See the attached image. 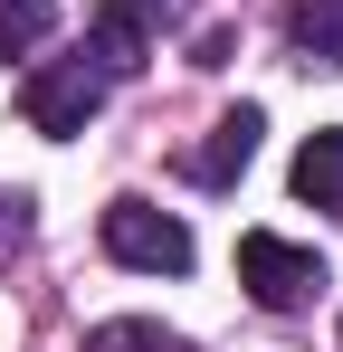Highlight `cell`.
<instances>
[{
	"label": "cell",
	"mask_w": 343,
	"mask_h": 352,
	"mask_svg": "<svg viewBox=\"0 0 343 352\" xmlns=\"http://www.w3.org/2000/svg\"><path fill=\"white\" fill-rule=\"evenodd\" d=\"M105 86H114V76L76 48V58H48V67H29V76H19V115H29V133L67 143V133H86V124L105 115Z\"/></svg>",
	"instance_id": "cell-1"
},
{
	"label": "cell",
	"mask_w": 343,
	"mask_h": 352,
	"mask_svg": "<svg viewBox=\"0 0 343 352\" xmlns=\"http://www.w3.org/2000/svg\"><path fill=\"white\" fill-rule=\"evenodd\" d=\"M286 38L315 67H343V0H286Z\"/></svg>",
	"instance_id": "cell-7"
},
{
	"label": "cell",
	"mask_w": 343,
	"mask_h": 352,
	"mask_svg": "<svg viewBox=\"0 0 343 352\" xmlns=\"http://www.w3.org/2000/svg\"><path fill=\"white\" fill-rule=\"evenodd\" d=\"M96 238H105L114 267H134V276H181L191 267V229L172 219V210H153V200H105V219H96Z\"/></svg>",
	"instance_id": "cell-2"
},
{
	"label": "cell",
	"mask_w": 343,
	"mask_h": 352,
	"mask_svg": "<svg viewBox=\"0 0 343 352\" xmlns=\"http://www.w3.org/2000/svg\"><path fill=\"white\" fill-rule=\"evenodd\" d=\"M48 29H57V0H0V67H10V58H29Z\"/></svg>",
	"instance_id": "cell-9"
},
{
	"label": "cell",
	"mask_w": 343,
	"mask_h": 352,
	"mask_svg": "<svg viewBox=\"0 0 343 352\" xmlns=\"http://www.w3.org/2000/svg\"><path fill=\"white\" fill-rule=\"evenodd\" d=\"M163 19H172V0H105V10L86 19V58L105 67V76H134V67L153 58Z\"/></svg>",
	"instance_id": "cell-4"
},
{
	"label": "cell",
	"mask_w": 343,
	"mask_h": 352,
	"mask_svg": "<svg viewBox=\"0 0 343 352\" xmlns=\"http://www.w3.org/2000/svg\"><path fill=\"white\" fill-rule=\"evenodd\" d=\"M238 286L258 295L267 314H295L305 295L324 286V257L295 248V238H277V229H248V238H238Z\"/></svg>",
	"instance_id": "cell-3"
},
{
	"label": "cell",
	"mask_w": 343,
	"mask_h": 352,
	"mask_svg": "<svg viewBox=\"0 0 343 352\" xmlns=\"http://www.w3.org/2000/svg\"><path fill=\"white\" fill-rule=\"evenodd\" d=\"M86 352H191L181 333H163L153 314H114V324H96L86 333Z\"/></svg>",
	"instance_id": "cell-8"
},
{
	"label": "cell",
	"mask_w": 343,
	"mask_h": 352,
	"mask_svg": "<svg viewBox=\"0 0 343 352\" xmlns=\"http://www.w3.org/2000/svg\"><path fill=\"white\" fill-rule=\"evenodd\" d=\"M295 200H315V210H343V124L305 133V153H295Z\"/></svg>",
	"instance_id": "cell-6"
},
{
	"label": "cell",
	"mask_w": 343,
	"mask_h": 352,
	"mask_svg": "<svg viewBox=\"0 0 343 352\" xmlns=\"http://www.w3.org/2000/svg\"><path fill=\"white\" fill-rule=\"evenodd\" d=\"M258 133H267V115H258V105H238V115H220V124H210V143H200L181 172L200 181V190H229V181L258 162Z\"/></svg>",
	"instance_id": "cell-5"
},
{
	"label": "cell",
	"mask_w": 343,
	"mask_h": 352,
	"mask_svg": "<svg viewBox=\"0 0 343 352\" xmlns=\"http://www.w3.org/2000/svg\"><path fill=\"white\" fill-rule=\"evenodd\" d=\"M19 248H29V200H19V190H0V267H10Z\"/></svg>",
	"instance_id": "cell-10"
}]
</instances>
